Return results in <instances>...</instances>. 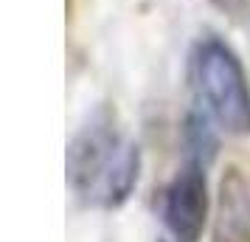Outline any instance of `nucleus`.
Returning a JSON list of instances; mask_svg holds the SVG:
<instances>
[{
	"label": "nucleus",
	"instance_id": "20e7f679",
	"mask_svg": "<svg viewBox=\"0 0 250 242\" xmlns=\"http://www.w3.org/2000/svg\"><path fill=\"white\" fill-rule=\"evenodd\" d=\"M214 242H250V186L233 166L219 183Z\"/></svg>",
	"mask_w": 250,
	"mask_h": 242
},
{
	"label": "nucleus",
	"instance_id": "7ed1b4c3",
	"mask_svg": "<svg viewBox=\"0 0 250 242\" xmlns=\"http://www.w3.org/2000/svg\"><path fill=\"white\" fill-rule=\"evenodd\" d=\"M205 169H208L205 163L186 161L180 172L171 177V183L163 189L160 217H163V225L174 242L203 240L208 211H211Z\"/></svg>",
	"mask_w": 250,
	"mask_h": 242
},
{
	"label": "nucleus",
	"instance_id": "f257e3e1",
	"mask_svg": "<svg viewBox=\"0 0 250 242\" xmlns=\"http://www.w3.org/2000/svg\"><path fill=\"white\" fill-rule=\"evenodd\" d=\"M141 177V150L115 113L99 110L68 147V183L84 206L118 208L135 192Z\"/></svg>",
	"mask_w": 250,
	"mask_h": 242
},
{
	"label": "nucleus",
	"instance_id": "39448f33",
	"mask_svg": "<svg viewBox=\"0 0 250 242\" xmlns=\"http://www.w3.org/2000/svg\"><path fill=\"white\" fill-rule=\"evenodd\" d=\"M211 115L205 110H191L186 115V127H183V141H186V161H197L211 166L216 158V135L211 127Z\"/></svg>",
	"mask_w": 250,
	"mask_h": 242
},
{
	"label": "nucleus",
	"instance_id": "f03ea898",
	"mask_svg": "<svg viewBox=\"0 0 250 242\" xmlns=\"http://www.w3.org/2000/svg\"><path fill=\"white\" fill-rule=\"evenodd\" d=\"M188 85L197 104L230 135H250V79L236 51L208 34L188 54Z\"/></svg>",
	"mask_w": 250,
	"mask_h": 242
}]
</instances>
